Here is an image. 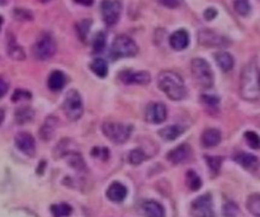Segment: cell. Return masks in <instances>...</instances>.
I'll list each match as a JSON object with an SVG mask.
<instances>
[{"instance_id":"obj_36","label":"cell","mask_w":260,"mask_h":217,"mask_svg":"<svg viewBox=\"0 0 260 217\" xmlns=\"http://www.w3.org/2000/svg\"><path fill=\"white\" fill-rule=\"evenodd\" d=\"M244 137L245 140H246L247 145L250 146L251 149H260V136L257 132H254V131H246V132L244 133Z\"/></svg>"},{"instance_id":"obj_13","label":"cell","mask_w":260,"mask_h":217,"mask_svg":"<svg viewBox=\"0 0 260 217\" xmlns=\"http://www.w3.org/2000/svg\"><path fill=\"white\" fill-rule=\"evenodd\" d=\"M119 80L125 84H137L146 85L151 81V76L148 72H132V70H125L119 74Z\"/></svg>"},{"instance_id":"obj_30","label":"cell","mask_w":260,"mask_h":217,"mask_svg":"<svg viewBox=\"0 0 260 217\" xmlns=\"http://www.w3.org/2000/svg\"><path fill=\"white\" fill-rule=\"evenodd\" d=\"M186 185L193 192L198 191L202 187V179L199 178V175L194 170H188L186 172Z\"/></svg>"},{"instance_id":"obj_10","label":"cell","mask_w":260,"mask_h":217,"mask_svg":"<svg viewBox=\"0 0 260 217\" xmlns=\"http://www.w3.org/2000/svg\"><path fill=\"white\" fill-rule=\"evenodd\" d=\"M198 42L205 47H226L230 45V41L225 36H221L211 29L199 31Z\"/></svg>"},{"instance_id":"obj_44","label":"cell","mask_w":260,"mask_h":217,"mask_svg":"<svg viewBox=\"0 0 260 217\" xmlns=\"http://www.w3.org/2000/svg\"><path fill=\"white\" fill-rule=\"evenodd\" d=\"M74 1L81 4V5H85V7H90V5L93 4L94 0H74Z\"/></svg>"},{"instance_id":"obj_45","label":"cell","mask_w":260,"mask_h":217,"mask_svg":"<svg viewBox=\"0 0 260 217\" xmlns=\"http://www.w3.org/2000/svg\"><path fill=\"white\" fill-rule=\"evenodd\" d=\"M3 22H4V20H3V17L0 16V29H1V26H3Z\"/></svg>"},{"instance_id":"obj_18","label":"cell","mask_w":260,"mask_h":217,"mask_svg":"<svg viewBox=\"0 0 260 217\" xmlns=\"http://www.w3.org/2000/svg\"><path fill=\"white\" fill-rule=\"evenodd\" d=\"M221 132L217 128H207L204 132L202 133L201 137V143H202L203 147L205 149H211L215 146L219 145L221 143Z\"/></svg>"},{"instance_id":"obj_20","label":"cell","mask_w":260,"mask_h":217,"mask_svg":"<svg viewBox=\"0 0 260 217\" xmlns=\"http://www.w3.org/2000/svg\"><path fill=\"white\" fill-rule=\"evenodd\" d=\"M47 85L52 91L61 90L62 88L66 85V75L62 72H58V70L52 72L48 76Z\"/></svg>"},{"instance_id":"obj_34","label":"cell","mask_w":260,"mask_h":217,"mask_svg":"<svg viewBox=\"0 0 260 217\" xmlns=\"http://www.w3.org/2000/svg\"><path fill=\"white\" fill-rule=\"evenodd\" d=\"M205 162H207V165H208L209 170L215 175H217L220 172V169H221L223 158H221V156H205Z\"/></svg>"},{"instance_id":"obj_42","label":"cell","mask_w":260,"mask_h":217,"mask_svg":"<svg viewBox=\"0 0 260 217\" xmlns=\"http://www.w3.org/2000/svg\"><path fill=\"white\" fill-rule=\"evenodd\" d=\"M8 89H9V85L3 78H0V98H3L4 95L7 94Z\"/></svg>"},{"instance_id":"obj_21","label":"cell","mask_w":260,"mask_h":217,"mask_svg":"<svg viewBox=\"0 0 260 217\" xmlns=\"http://www.w3.org/2000/svg\"><path fill=\"white\" fill-rule=\"evenodd\" d=\"M186 131V127L180 126V125H171V126H167L164 128H161L159 131V135L160 137L165 140V141H174L177 140L180 135H183V132Z\"/></svg>"},{"instance_id":"obj_14","label":"cell","mask_w":260,"mask_h":217,"mask_svg":"<svg viewBox=\"0 0 260 217\" xmlns=\"http://www.w3.org/2000/svg\"><path fill=\"white\" fill-rule=\"evenodd\" d=\"M140 212L144 217H165L164 206L156 201L148 199V201H142L140 203Z\"/></svg>"},{"instance_id":"obj_29","label":"cell","mask_w":260,"mask_h":217,"mask_svg":"<svg viewBox=\"0 0 260 217\" xmlns=\"http://www.w3.org/2000/svg\"><path fill=\"white\" fill-rule=\"evenodd\" d=\"M51 214L54 217H68L73 214V207L68 203L52 204Z\"/></svg>"},{"instance_id":"obj_3","label":"cell","mask_w":260,"mask_h":217,"mask_svg":"<svg viewBox=\"0 0 260 217\" xmlns=\"http://www.w3.org/2000/svg\"><path fill=\"white\" fill-rule=\"evenodd\" d=\"M193 78L197 84L202 88H211L213 85V72L209 64L204 58L196 57L190 64Z\"/></svg>"},{"instance_id":"obj_6","label":"cell","mask_w":260,"mask_h":217,"mask_svg":"<svg viewBox=\"0 0 260 217\" xmlns=\"http://www.w3.org/2000/svg\"><path fill=\"white\" fill-rule=\"evenodd\" d=\"M103 133L107 139H110L114 144H125L130 139L132 133V126L125 123L106 122L102 126Z\"/></svg>"},{"instance_id":"obj_2","label":"cell","mask_w":260,"mask_h":217,"mask_svg":"<svg viewBox=\"0 0 260 217\" xmlns=\"http://www.w3.org/2000/svg\"><path fill=\"white\" fill-rule=\"evenodd\" d=\"M158 87L171 101H182L186 98V89L184 80L174 72H163L158 76Z\"/></svg>"},{"instance_id":"obj_24","label":"cell","mask_w":260,"mask_h":217,"mask_svg":"<svg viewBox=\"0 0 260 217\" xmlns=\"http://www.w3.org/2000/svg\"><path fill=\"white\" fill-rule=\"evenodd\" d=\"M8 55L13 58V60H18V61L26 58L24 50L16 42L13 36H10L9 39H8Z\"/></svg>"},{"instance_id":"obj_27","label":"cell","mask_w":260,"mask_h":217,"mask_svg":"<svg viewBox=\"0 0 260 217\" xmlns=\"http://www.w3.org/2000/svg\"><path fill=\"white\" fill-rule=\"evenodd\" d=\"M90 70L99 78H106L108 74V64L106 60L103 58H95L92 64H90Z\"/></svg>"},{"instance_id":"obj_40","label":"cell","mask_w":260,"mask_h":217,"mask_svg":"<svg viewBox=\"0 0 260 217\" xmlns=\"http://www.w3.org/2000/svg\"><path fill=\"white\" fill-rule=\"evenodd\" d=\"M31 93L26 90H16L14 91L13 97H12V101H22V99H31Z\"/></svg>"},{"instance_id":"obj_8","label":"cell","mask_w":260,"mask_h":217,"mask_svg":"<svg viewBox=\"0 0 260 217\" xmlns=\"http://www.w3.org/2000/svg\"><path fill=\"white\" fill-rule=\"evenodd\" d=\"M190 215L193 217H216L212 196L207 193L196 198L190 204Z\"/></svg>"},{"instance_id":"obj_38","label":"cell","mask_w":260,"mask_h":217,"mask_svg":"<svg viewBox=\"0 0 260 217\" xmlns=\"http://www.w3.org/2000/svg\"><path fill=\"white\" fill-rule=\"evenodd\" d=\"M201 102L207 107H217L220 103V98L216 97V95L204 94L201 97Z\"/></svg>"},{"instance_id":"obj_46","label":"cell","mask_w":260,"mask_h":217,"mask_svg":"<svg viewBox=\"0 0 260 217\" xmlns=\"http://www.w3.org/2000/svg\"><path fill=\"white\" fill-rule=\"evenodd\" d=\"M42 3H48V1H50V0H41Z\"/></svg>"},{"instance_id":"obj_22","label":"cell","mask_w":260,"mask_h":217,"mask_svg":"<svg viewBox=\"0 0 260 217\" xmlns=\"http://www.w3.org/2000/svg\"><path fill=\"white\" fill-rule=\"evenodd\" d=\"M215 60L222 72H231L232 68H234V57L228 52H217V54H215Z\"/></svg>"},{"instance_id":"obj_15","label":"cell","mask_w":260,"mask_h":217,"mask_svg":"<svg viewBox=\"0 0 260 217\" xmlns=\"http://www.w3.org/2000/svg\"><path fill=\"white\" fill-rule=\"evenodd\" d=\"M190 155H192V149L189 147V145L182 144V145L174 147L173 150L167 152V159L177 165V164H182V163L186 162L189 159Z\"/></svg>"},{"instance_id":"obj_4","label":"cell","mask_w":260,"mask_h":217,"mask_svg":"<svg viewBox=\"0 0 260 217\" xmlns=\"http://www.w3.org/2000/svg\"><path fill=\"white\" fill-rule=\"evenodd\" d=\"M138 47L136 42L131 37L121 35L114 38L112 43V49H111V56L114 60L116 58L122 57H135L137 55Z\"/></svg>"},{"instance_id":"obj_11","label":"cell","mask_w":260,"mask_h":217,"mask_svg":"<svg viewBox=\"0 0 260 217\" xmlns=\"http://www.w3.org/2000/svg\"><path fill=\"white\" fill-rule=\"evenodd\" d=\"M167 117V107L164 103H151L146 107V112H145V118L146 121L154 125H159V123L165 122Z\"/></svg>"},{"instance_id":"obj_47","label":"cell","mask_w":260,"mask_h":217,"mask_svg":"<svg viewBox=\"0 0 260 217\" xmlns=\"http://www.w3.org/2000/svg\"><path fill=\"white\" fill-rule=\"evenodd\" d=\"M4 3V0H0V4H3Z\"/></svg>"},{"instance_id":"obj_28","label":"cell","mask_w":260,"mask_h":217,"mask_svg":"<svg viewBox=\"0 0 260 217\" xmlns=\"http://www.w3.org/2000/svg\"><path fill=\"white\" fill-rule=\"evenodd\" d=\"M35 117V110L31 107H22L16 110V121L19 125H24L27 122H31Z\"/></svg>"},{"instance_id":"obj_26","label":"cell","mask_w":260,"mask_h":217,"mask_svg":"<svg viewBox=\"0 0 260 217\" xmlns=\"http://www.w3.org/2000/svg\"><path fill=\"white\" fill-rule=\"evenodd\" d=\"M246 208L254 217H260V195L259 193H253V195H250L249 197H247Z\"/></svg>"},{"instance_id":"obj_25","label":"cell","mask_w":260,"mask_h":217,"mask_svg":"<svg viewBox=\"0 0 260 217\" xmlns=\"http://www.w3.org/2000/svg\"><path fill=\"white\" fill-rule=\"evenodd\" d=\"M66 162H68V164L71 168L77 170V172H85L87 170L85 162H84L83 156L79 152H69V154H66Z\"/></svg>"},{"instance_id":"obj_31","label":"cell","mask_w":260,"mask_h":217,"mask_svg":"<svg viewBox=\"0 0 260 217\" xmlns=\"http://www.w3.org/2000/svg\"><path fill=\"white\" fill-rule=\"evenodd\" d=\"M146 159H148V155H146L141 149L132 150L129 154V162L132 165H140V164H142Z\"/></svg>"},{"instance_id":"obj_17","label":"cell","mask_w":260,"mask_h":217,"mask_svg":"<svg viewBox=\"0 0 260 217\" xmlns=\"http://www.w3.org/2000/svg\"><path fill=\"white\" fill-rule=\"evenodd\" d=\"M127 193H129L127 188L122 183H118V181L112 183L107 189V197L110 198L112 202H116V203L125 201L126 197H127Z\"/></svg>"},{"instance_id":"obj_1","label":"cell","mask_w":260,"mask_h":217,"mask_svg":"<svg viewBox=\"0 0 260 217\" xmlns=\"http://www.w3.org/2000/svg\"><path fill=\"white\" fill-rule=\"evenodd\" d=\"M240 95L247 102H255L260 97V70L255 61L244 66L240 78Z\"/></svg>"},{"instance_id":"obj_39","label":"cell","mask_w":260,"mask_h":217,"mask_svg":"<svg viewBox=\"0 0 260 217\" xmlns=\"http://www.w3.org/2000/svg\"><path fill=\"white\" fill-rule=\"evenodd\" d=\"M14 17H16V19H19V20H32L33 19L32 13L26 9H22V8L14 9Z\"/></svg>"},{"instance_id":"obj_35","label":"cell","mask_w":260,"mask_h":217,"mask_svg":"<svg viewBox=\"0 0 260 217\" xmlns=\"http://www.w3.org/2000/svg\"><path fill=\"white\" fill-rule=\"evenodd\" d=\"M90 26H92V20H89V19H83L81 22H79L76 24L77 36H79V38H80L83 42L87 41V36H88V33H89Z\"/></svg>"},{"instance_id":"obj_9","label":"cell","mask_w":260,"mask_h":217,"mask_svg":"<svg viewBox=\"0 0 260 217\" xmlns=\"http://www.w3.org/2000/svg\"><path fill=\"white\" fill-rule=\"evenodd\" d=\"M103 20L107 26H114L119 20L121 12H122V4L118 0H103L100 4Z\"/></svg>"},{"instance_id":"obj_5","label":"cell","mask_w":260,"mask_h":217,"mask_svg":"<svg viewBox=\"0 0 260 217\" xmlns=\"http://www.w3.org/2000/svg\"><path fill=\"white\" fill-rule=\"evenodd\" d=\"M62 108H64L66 117L70 121L75 122V121L80 120L84 113L83 99H81L80 93L75 89L69 90L64 99V103H62Z\"/></svg>"},{"instance_id":"obj_43","label":"cell","mask_w":260,"mask_h":217,"mask_svg":"<svg viewBox=\"0 0 260 217\" xmlns=\"http://www.w3.org/2000/svg\"><path fill=\"white\" fill-rule=\"evenodd\" d=\"M159 1L167 8H177L178 5H179V1H178V0H159Z\"/></svg>"},{"instance_id":"obj_23","label":"cell","mask_w":260,"mask_h":217,"mask_svg":"<svg viewBox=\"0 0 260 217\" xmlns=\"http://www.w3.org/2000/svg\"><path fill=\"white\" fill-rule=\"evenodd\" d=\"M56 123H57V120L55 117H48L47 120L45 121L43 126L41 127V131H39V136L43 141H48V140L52 139L54 132H55Z\"/></svg>"},{"instance_id":"obj_7","label":"cell","mask_w":260,"mask_h":217,"mask_svg":"<svg viewBox=\"0 0 260 217\" xmlns=\"http://www.w3.org/2000/svg\"><path fill=\"white\" fill-rule=\"evenodd\" d=\"M56 54V42L54 37L48 33H43L37 38L33 46V55L37 60L45 61Z\"/></svg>"},{"instance_id":"obj_33","label":"cell","mask_w":260,"mask_h":217,"mask_svg":"<svg viewBox=\"0 0 260 217\" xmlns=\"http://www.w3.org/2000/svg\"><path fill=\"white\" fill-rule=\"evenodd\" d=\"M234 8L236 13L242 17L249 16L251 10V5L249 0H234Z\"/></svg>"},{"instance_id":"obj_16","label":"cell","mask_w":260,"mask_h":217,"mask_svg":"<svg viewBox=\"0 0 260 217\" xmlns=\"http://www.w3.org/2000/svg\"><path fill=\"white\" fill-rule=\"evenodd\" d=\"M169 43L175 51H182V50L186 49L189 45V35L186 29H179L175 31L169 38Z\"/></svg>"},{"instance_id":"obj_37","label":"cell","mask_w":260,"mask_h":217,"mask_svg":"<svg viewBox=\"0 0 260 217\" xmlns=\"http://www.w3.org/2000/svg\"><path fill=\"white\" fill-rule=\"evenodd\" d=\"M239 208L234 202H227L223 206V217H236L238 216Z\"/></svg>"},{"instance_id":"obj_41","label":"cell","mask_w":260,"mask_h":217,"mask_svg":"<svg viewBox=\"0 0 260 217\" xmlns=\"http://www.w3.org/2000/svg\"><path fill=\"white\" fill-rule=\"evenodd\" d=\"M203 16H204L205 20H212L215 19V17L217 16V10H216L215 8H208V9L205 10Z\"/></svg>"},{"instance_id":"obj_12","label":"cell","mask_w":260,"mask_h":217,"mask_svg":"<svg viewBox=\"0 0 260 217\" xmlns=\"http://www.w3.org/2000/svg\"><path fill=\"white\" fill-rule=\"evenodd\" d=\"M17 149L26 154L28 156H33L36 152V141L35 137L29 132H19L17 133L16 139H14Z\"/></svg>"},{"instance_id":"obj_19","label":"cell","mask_w":260,"mask_h":217,"mask_svg":"<svg viewBox=\"0 0 260 217\" xmlns=\"http://www.w3.org/2000/svg\"><path fill=\"white\" fill-rule=\"evenodd\" d=\"M234 160L238 163L239 165H241L244 169L247 170H253L258 166V158L253 154H249V152H238L236 155L234 156Z\"/></svg>"},{"instance_id":"obj_32","label":"cell","mask_w":260,"mask_h":217,"mask_svg":"<svg viewBox=\"0 0 260 217\" xmlns=\"http://www.w3.org/2000/svg\"><path fill=\"white\" fill-rule=\"evenodd\" d=\"M107 37L104 32H98L93 39V52L94 54H100L103 50L106 49Z\"/></svg>"}]
</instances>
